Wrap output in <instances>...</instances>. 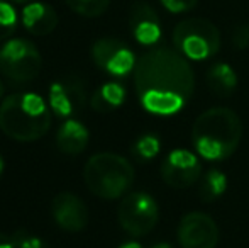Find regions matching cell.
<instances>
[{"instance_id":"cell-1","label":"cell","mask_w":249,"mask_h":248,"mask_svg":"<svg viewBox=\"0 0 249 248\" xmlns=\"http://www.w3.org/2000/svg\"><path fill=\"white\" fill-rule=\"evenodd\" d=\"M134 85L141 106L148 113L171 116L192 97L195 75L180 51L154 48L136 61Z\"/></svg>"},{"instance_id":"cell-2","label":"cell","mask_w":249,"mask_h":248,"mask_svg":"<svg viewBox=\"0 0 249 248\" xmlns=\"http://www.w3.org/2000/svg\"><path fill=\"white\" fill-rule=\"evenodd\" d=\"M243 138V123L236 111L212 107L202 113L192 126L195 152L210 162L226 160L237 150Z\"/></svg>"},{"instance_id":"cell-3","label":"cell","mask_w":249,"mask_h":248,"mask_svg":"<svg viewBox=\"0 0 249 248\" xmlns=\"http://www.w3.org/2000/svg\"><path fill=\"white\" fill-rule=\"evenodd\" d=\"M51 113L46 100L37 94H12L0 104V129L16 141H36L50 131Z\"/></svg>"},{"instance_id":"cell-4","label":"cell","mask_w":249,"mask_h":248,"mask_svg":"<svg viewBox=\"0 0 249 248\" xmlns=\"http://www.w3.org/2000/svg\"><path fill=\"white\" fill-rule=\"evenodd\" d=\"M134 167L122 155L110 152L90 156L83 169L85 186L100 199H119L134 184Z\"/></svg>"},{"instance_id":"cell-5","label":"cell","mask_w":249,"mask_h":248,"mask_svg":"<svg viewBox=\"0 0 249 248\" xmlns=\"http://www.w3.org/2000/svg\"><path fill=\"white\" fill-rule=\"evenodd\" d=\"M173 44L185 58L202 61L215 57L220 50V33L210 20L192 17L175 26Z\"/></svg>"},{"instance_id":"cell-6","label":"cell","mask_w":249,"mask_h":248,"mask_svg":"<svg viewBox=\"0 0 249 248\" xmlns=\"http://www.w3.org/2000/svg\"><path fill=\"white\" fill-rule=\"evenodd\" d=\"M41 68L43 58L33 41L14 38L0 48V73L14 85L33 82Z\"/></svg>"},{"instance_id":"cell-7","label":"cell","mask_w":249,"mask_h":248,"mask_svg":"<svg viewBox=\"0 0 249 248\" xmlns=\"http://www.w3.org/2000/svg\"><path fill=\"white\" fill-rule=\"evenodd\" d=\"M121 228L131 236H144L151 233L160 219V208L148 192H131L122 197L117 209Z\"/></svg>"},{"instance_id":"cell-8","label":"cell","mask_w":249,"mask_h":248,"mask_svg":"<svg viewBox=\"0 0 249 248\" xmlns=\"http://www.w3.org/2000/svg\"><path fill=\"white\" fill-rule=\"evenodd\" d=\"M50 107L59 117L71 119L87 104L85 83L78 75H63L50 85Z\"/></svg>"},{"instance_id":"cell-9","label":"cell","mask_w":249,"mask_h":248,"mask_svg":"<svg viewBox=\"0 0 249 248\" xmlns=\"http://www.w3.org/2000/svg\"><path fill=\"white\" fill-rule=\"evenodd\" d=\"M92 60L112 76H125L134 72L136 57L131 48L115 38H100L92 46Z\"/></svg>"},{"instance_id":"cell-10","label":"cell","mask_w":249,"mask_h":248,"mask_svg":"<svg viewBox=\"0 0 249 248\" xmlns=\"http://www.w3.org/2000/svg\"><path fill=\"white\" fill-rule=\"evenodd\" d=\"M220 231L209 214L200 211L188 212L178 226V242L181 248H217Z\"/></svg>"},{"instance_id":"cell-11","label":"cell","mask_w":249,"mask_h":248,"mask_svg":"<svg viewBox=\"0 0 249 248\" xmlns=\"http://www.w3.org/2000/svg\"><path fill=\"white\" fill-rule=\"evenodd\" d=\"M202 175V163L190 150L178 148L161 163V179L173 189H188L198 182Z\"/></svg>"},{"instance_id":"cell-12","label":"cell","mask_w":249,"mask_h":248,"mask_svg":"<svg viewBox=\"0 0 249 248\" xmlns=\"http://www.w3.org/2000/svg\"><path fill=\"white\" fill-rule=\"evenodd\" d=\"M51 214L56 225L68 233L82 231L89 223L87 204L71 192H61L54 195L51 202Z\"/></svg>"},{"instance_id":"cell-13","label":"cell","mask_w":249,"mask_h":248,"mask_svg":"<svg viewBox=\"0 0 249 248\" xmlns=\"http://www.w3.org/2000/svg\"><path fill=\"white\" fill-rule=\"evenodd\" d=\"M129 27L139 44L151 46L161 38V22L156 10L146 2H136L129 12Z\"/></svg>"},{"instance_id":"cell-14","label":"cell","mask_w":249,"mask_h":248,"mask_svg":"<svg viewBox=\"0 0 249 248\" xmlns=\"http://www.w3.org/2000/svg\"><path fill=\"white\" fill-rule=\"evenodd\" d=\"M20 20L27 33L34 36H48L58 27L59 22L54 7L46 2H31L24 5Z\"/></svg>"},{"instance_id":"cell-15","label":"cell","mask_w":249,"mask_h":248,"mask_svg":"<svg viewBox=\"0 0 249 248\" xmlns=\"http://www.w3.org/2000/svg\"><path fill=\"white\" fill-rule=\"evenodd\" d=\"M90 139V133L85 128V124L76 119H66L58 129L56 134V145L59 152L65 155H80L87 148Z\"/></svg>"},{"instance_id":"cell-16","label":"cell","mask_w":249,"mask_h":248,"mask_svg":"<svg viewBox=\"0 0 249 248\" xmlns=\"http://www.w3.org/2000/svg\"><path fill=\"white\" fill-rule=\"evenodd\" d=\"M207 85L217 97L227 99L237 89V75L229 63H213L207 72Z\"/></svg>"},{"instance_id":"cell-17","label":"cell","mask_w":249,"mask_h":248,"mask_svg":"<svg viewBox=\"0 0 249 248\" xmlns=\"http://www.w3.org/2000/svg\"><path fill=\"white\" fill-rule=\"evenodd\" d=\"M125 100V89L121 83L108 82L100 85L92 95V109L99 114H107L110 111L117 109Z\"/></svg>"},{"instance_id":"cell-18","label":"cell","mask_w":249,"mask_h":248,"mask_svg":"<svg viewBox=\"0 0 249 248\" xmlns=\"http://www.w3.org/2000/svg\"><path fill=\"white\" fill-rule=\"evenodd\" d=\"M227 189V177L220 170H209L203 175L202 184H200V199L203 202H212L215 199L222 197V194Z\"/></svg>"},{"instance_id":"cell-19","label":"cell","mask_w":249,"mask_h":248,"mask_svg":"<svg viewBox=\"0 0 249 248\" xmlns=\"http://www.w3.org/2000/svg\"><path fill=\"white\" fill-rule=\"evenodd\" d=\"M75 14L83 17H99L110 5V0H65Z\"/></svg>"},{"instance_id":"cell-20","label":"cell","mask_w":249,"mask_h":248,"mask_svg":"<svg viewBox=\"0 0 249 248\" xmlns=\"http://www.w3.org/2000/svg\"><path fill=\"white\" fill-rule=\"evenodd\" d=\"M160 139L156 138L154 134H142L141 138L136 139V143L132 145V153H134L136 158L142 160H151L160 153Z\"/></svg>"},{"instance_id":"cell-21","label":"cell","mask_w":249,"mask_h":248,"mask_svg":"<svg viewBox=\"0 0 249 248\" xmlns=\"http://www.w3.org/2000/svg\"><path fill=\"white\" fill-rule=\"evenodd\" d=\"M17 27V12L9 2L0 0V41L12 36Z\"/></svg>"},{"instance_id":"cell-22","label":"cell","mask_w":249,"mask_h":248,"mask_svg":"<svg viewBox=\"0 0 249 248\" xmlns=\"http://www.w3.org/2000/svg\"><path fill=\"white\" fill-rule=\"evenodd\" d=\"M12 242L16 248H44V243L41 238L37 236L29 235L27 231L24 229H19L12 235Z\"/></svg>"},{"instance_id":"cell-23","label":"cell","mask_w":249,"mask_h":248,"mask_svg":"<svg viewBox=\"0 0 249 248\" xmlns=\"http://www.w3.org/2000/svg\"><path fill=\"white\" fill-rule=\"evenodd\" d=\"M161 5L171 14H183L192 10L197 5L198 0H160Z\"/></svg>"},{"instance_id":"cell-24","label":"cell","mask_w":249,"mask_h":248,"mask_svg":"<svg viewBox=\"0 0 249 248\" xmlns=\"http://www.w3.org/2000/svg\"><path fill=\"white\" fill-rule=\"evenodd\" d=\"M232 44L237 50L249 48V24H239L232 33Z\"/></svg>"},{"instance_id":"cell-25","label":"cell","mask_w":249,"mask_h":248,"mask_svg":"<svg viewBox=\"0 0 249 248\" xmlns=\"http://www.w3.org/2000/svg\"><path fill=\"white\" fill-rule=\"evenodd\" d=\"M119 248H142V247L138 242H127V243H122Z\"/></svg>"},{"instance_id":"cell-26","label":"cell","mask_w":249,"mask_h":248,"mask_svg":"<svg viewBox=\"0 0 249 248\" xmlns=\"http://www.w3.org/2000/svg\"><path fill=\"white\" fill-rule=\"evenodd\" d=\"M151 248H171V245H168V243H156V245H153Z\"/></svg>"},{"instance_id":"cell-27","label":"cell","mask_w":249,"mask_h":248,"mask_svg":"<svg viewBox=\"0 0 249 248\" xmlns=\"http://www.w3.org/2000/svg\"><path fill=\"white\" fill-rule=\"evenodd\" d=\"M3 167H5V163H3V158H2V155H0V177H2V173H3Z\"/></svg>"},{"instance_id":"cell-28","label":"cell","mask_w":249,"mask_h":248,"mask_svg":"<svg viewBox=\"0 0 249 248\" xmlns=\"http://www.w3.org/2000/svg\"><path fill=\"white\" fill-rule=\"evenodd\" d=\"M12 2H16V3H24V5H27V3L34 2V0H12Z\"/></svg>"},{"instance_id":"cell-29","label":"cell","mask_w":249,"mask_h":248,"mask_svg":"<svg viewBox=\"0 0 249 248\" xmlns=\"http://www.w3.org/2000/svg\"><path fill=\"white\" fill-rule=\"evenodd\" d=\"M3 92H5V87H3V83L0 82V99L3 97Z\"/></svg>"},{"instance_id":"cell-30","label":"cell","mask_w":249,"mask_h":248,"mask_svg":"<svg viewBox=\"0 0 249 248\" xmlns=\"http://www.w3.org/2000/svg\"><path fill=\"white\" fill-rule=\"evenodd\" d=\"M7 238V235H2V233H0V243H2L3 242V240H5Z\"/></svg>"}]
</instances>
